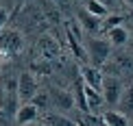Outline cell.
<instances>
[{"instance_id":"14","label":"cell","mask_w":133,"mask_h":126,"mask_svg":"<svg viewBox=\"0 0 133 126\" xmlns=\"http://www.w3.org/2000/svg\"><path fill=\"white\" fill-rule=\"evenodd\" d=\"M118 102H122V109H124V111H131V113H133V89H131L127 96H120Z\"/></svg>"},{"instance_id":"16","label":"cell","mask_w":133,"mask_h":126,"mask_svg":"<svg viewBox=\"0 0 133 126\" xmlns=\"http://www.w3.org/2000/svg\"><path fill=\"white\" fill-rule=\"evenodd\" d=\"M31 102H33V105H35L37 109H39V107H46V102H48V96H46V94H35V96L31 98Z\"/></svg>"},{"instance_id":"11","label":"cell","mask_w":133,"mask_h":126,"mask_svg":"<svg viewBox=\"0 0 133 126\" xmlns=\"http://www.w3.org/2000/svg\"><path fill=\"white\" fill-rule=\"evenodd\" d=\"M85 11L92 15H96V18H105V15H109V7L103 2H98V0H87L85 4Z\"/></svg>"},{"instance_id":"1","label":"cell","mask_w":133,"mask_h":126,"mask_svg":"<svg viewBox=\"0 0 133 126\" xmlns=\"http://www.w3.org/2000/svg\"><path fill=\"white\" fill-rule=\"evenodd\" d=\"M101 96L105 105H118L120 96H122V85L114 76H103L101 80Z\"/></svg>"},{"instance_id":"9","label":"cell","mask_w":133,"mask_h":126,"mask_svg":"<svg viewBox=\"0 0 133 126\" xmlns=\"http://www.w3.org/2000/svg\"><path fill=\"white\" fill-rule=\"evenodd\" d=\"M79 20H81L83 28H85L87 33H96L98 28H101V22H98V18H96V15H92V13H87V11H83V13L79 15Z\"/></svg>"},{"instance_id":"8","label":"cell","mask_w":133,"mask_h":126,"mask_svg":"<svg viewBox=\"0 0 133 126\" xmlns=\"http://www.w3.org/2000/svg\"><path fill=\"white\" fill-rule=\"evenodd\" d=\"M0 46L2 48H7V50H20V46H22V39H20V35L18 33H4L2 37H0Z\"/></svg>"},{"instance_id":"17","label":"cell","mask_w":133,"mask_h":126,"mask_svg":"<svg viewBox=\"0 0 133 126\" xmlns=\"http://www.w3.org/2000/svg\"><path fill=\"white\" fill-rule=\"evenodd\" d=\"M98 2H103V4H107V7H109V4H111V0H98Z\"/></svg>"},{"instance_id":"18","label":"cell","mask_w":133,"mask_h":126,"mask_svg":"<svg viewBox=\"0 0 133 126\" xmlns=\"http://www.w3.org/2000/svg\"><path fill=\"white\" fill-rule=\"evenodd\" d=\"M122 2H124V4H133V0H122Z\"/></svg>"},{"instance_id":"20","label":"cell","mask_w":133,"mask_h":126,"mask_svg":"<svg viewBox=\"0 0 133 126\" xmlns=\"http://www.w3.org/2000/svg\"><path fill=\"white\" fill-rule=\"evenodd\" d=\"M24 126H33V122H31V124H24Z\"/></svg>"},{"instance_id":"10","label":"cell","mask_w":133,"mask_h":126,"mask_svg":"<svg viewBox=\"0 0 133 126\" xmlns=\"http://www.w3.org/2000/svg\"><path fill=\"white\" fill-rule=\"evenodd\" d=\"M103 122L107 126H129V120H127L122 113H118V111H107L103 115Z\"/></svg>"},{"instance_id":"6","label":"cell","mask_w":133,"mask_h":126,"mask_svg":"<svg viewBox=\"0 0 133 126\" xmlns=\"http://www.w3.org/2000/svg\"><path fill=\"white\" fill-rule=\"evenodd\" d=\"M107 41L111 43V46H124V43L129 41V31H127L122 24L114 26V28L107 31Z\"/></svg>"},{"instance_id":"3","label":"cell","mask_w":133,"mask_h":126,"mask_svg":"<svg viewBox=\"0 0 133 126\" xmlns=\"http://www.w3.org/2000/svg\"><path fill=\"white\" fill-rule=\"evenodd\" d=\"M18 96L22 98L24 102H31V98L37 94V85H35V78L29 74V72H24V74H20V78H18Z\"/></svg>"},{"instance_id":"5","label":"cell","mask_w":133,"mask_h":126,"mask_svg":"<svg viewBox=\"0 0 133 126\" xmlns=\"http://www.w3.org/2000/svg\"><path fill=\"white\" fill-rule=\"evenodd\" d=\"M83 94H85V105H87V111L90 113H96L98 109H101V105H103V96L98 94L94 87H90V85H85L83 83Z\"/></svg>"},{"instance_id":"13","label":"cell","mask_w":133,"mask_h":126,"mask_svg":"<svg viewBox=\"0 0 133 126\" xmlns=\"http://www.w3.org/2000/svg\"><path fill=\"white\" fill-rule=\"evenodd\" d=\"M46 124H48V126H74V122H72V120L63 117V115H48Z\"/></svg>"},{"instance_id":"19","label":"cell","mask_w":133,"mask_h":126,"mask_svg":"<svg viewBox=\"0 0 133 126\" xmlns=\"http://www.w3.org/2000/svg\"><path fill=\"white\" fill-rule=\"evenodd\" d=\"M129 37H133V26H131V31H129Z\"/></svg>"},{"instance_id":"12","label":"cell","mask_w":133,"mask_h":126,"mask_svg":"<svg viewBox=\"0 0 133 126\" xmlns=\"http://www.w3.org/2000/svg\"><path fill=\"white\" fill-rule=\"evenodd\" d=\"M52 98H55V105H57L59 109H63V111L72 109V105H74L72 96H70V94H65V91H52Z\"/></svg>"},{"instance_id":"4","label":"cell","mask_w":133,"mask_h":126,"mask_svg":"<svg viewBox=\"0 0 133 126\" xmlns=\"http://www.w3.org/2000/svg\"><path fill=\"white\" fill-rule=\"evenodd\" d=\"M37 113H39V109H37L33 102H24V105H20V109L15 111V122L18 124H31L33 120L37 117Z\"/></svg>"},{"instance_id":"15","label":"cell","mask_w":133,"mask_h":126,"mask_svg":"<svg viewBox=\"0 0 133 126\" xmlns=\"http://www.w3.org/2000/svg\"><path fill=\"white\" fill-rule=\"evenodd\" d=\"M120 22H122V18H120V15H109V18L105 20L103 28H105V31H109V28H114V26H118Z\"/></svg>"},{"instance_id":"2","label":"cell","mask_w":133,"mask_h":126,"mask_svg":"<svg viewBox=\"0 0 133 126\" xmlns=\"http://www.w3.org/2000/svg\"><path fill=\"white\" fill-rule=\"evenodd\" d=\"M87 52H90V61L92 65H101L109 59V54H111V43L107 39H90L87 43Z\"/></svg>"},{"instance_id":"7","label":"cell","mask_w":133,"mask_h":126,"mask_svg":"<svg viewBox=\"0 0 133 126\" xmlns=\"http://www.w3.org/2000/svg\"><path fill=\"white\" fill-rule=\"evenodd\" d=\"M101 80H103V76L101 72H98L94 65H87V68H83V83L85 85H90V87H101Z\"/></svg>"}]
</instances>
